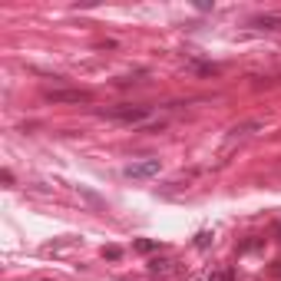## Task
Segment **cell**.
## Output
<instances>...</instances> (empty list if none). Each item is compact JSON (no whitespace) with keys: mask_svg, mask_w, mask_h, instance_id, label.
Masks as SVG:
<instances>
[{"mask_svg":"<svg viewBox=\"0 0 281 281\" xmlns=\"http://www.w3.org/2000/svg\"><path fill=\"white\" fill-rule=\"evenodd\" d=\"M43 96L50 103H93V96H89L86 89H47Z\"/></svg>","mask_w":281,"mask_h":281,"instance_id":"obj_3","label":"cell"},{"mask_svg":"<svg viewBox=\"0 0 281 281\" xmlns=\"http://www.w3.org/2000/svg\"><path fill=\"white\" fill-rule=\"evenodd\" d=\"M261 129H265V119H245V122H238V126L228 129V136L238 139V136H251V132H261Z\"/></svg>","mask_w":281,"mask_h":281,"instance_id":"obj_5","label":"cell"},{"mask_svg":"<svg viewBox=\"0 0 281 281\" xmlns=\"http://www.w3.org/2000/svg\"><path fill=\"white\" fill-rule=\"evenodd\" d=\"M159 169H162L159 159H139V162H129L122 169V176L126 179H153V176H159Z\"/></svg>","mask_w":281,"mask_h":281,"instance_id":"obj_2","label":"cell"},{"mask_svg":"<svg viewBox=\"0 0 281 281\" xmlns=\"http://www.w3.org/2000/svg\"><path fill=\"white\" fill-rule=\"evenodd\" d=\"M103 255H106V258H112V261H116V258H119V255H122V251H119V248H116V245H109V248H103Z\"/></svg>","mask_w":281,"mask_h":281,"instance_id":"obj_10","label":"cell"},{"mask_svg":"<svg viewBox=\"0 0 281 281\" xmlns=\"http://www.w3.org/2000/svg\"><path fill=\"white\" fill-rule=\"evenodd\" d=\"M209 241H212L209 232H199V235H195V245H199V248H209Z\"/></svg>","mask_w":281,"mask_h":281,"instance_id":"obj_9","label":"cell"},{"mask_svg":"<svg viewBox=\"0 0 281 281\" xmlns=\"http://www.w3.org/2000/svg\"><path fill=\"white\" fill-rule=\"evenodd\" d=\"M169 265H172L169 258H153V261H149V271H166Z\"/></svg>","mask_w":281,"mask_h":281,"instance_id":"obj_7","label":"cell"},{"mask_svg":"<svg viewBox=\"0 0 281 281\" xmlns=\"http://www.w3.org/2000/svg\"><path fill=\"white\" fill-rule=\"evenodd\" d=\"M99 116H109V119H119V122H146L149 116H153V109L149 106H109V109H99Z\"/></svg>","mask_w":281,"mask_h":281,"instance_id":"obj_1","label":"cell"},{"mask_svg":"<svg viewBox=\"0 0 281 281\" xmlns=\"http://www.w3.org/2000/svg\"><path fill=\"white\" fill-rule=\"evenodd\" d=\"M248 27H255V30H268V33H278L281 30V14H258L248 20Z\"/></svg>","mask_w":281,"mask_h":281,"instance_id":"obj_4","label":"cell"},{"mask_svg":"<svg viewBox=\"0 0 281 281\" xmlns=\"http://www.w3.org/2000/svg\"><path fill=\"white\" fill-rule=\"evenodd\" d=\"M209 281H235V271L232 268H215V271H209Z\"/></svg>","mask_w":281,"mask_h":281,"instance_id":"obj_6","label":"cell"},{"mask_svg":"<svg viewBox=\"0 0 281 281\" xmlns=\"http://www.w3.org/2000/svg\"><path fill=\"white\" fill-rule=\"evenodd\" d=\"M136 248L143 251V255H149V251H156L159 245H156V241H149V238H139V241H136Z\"/></svg>","mask_w":281,"mask_h":281,"instance_id":"obj_8","label":"cell"}]
</instances>
